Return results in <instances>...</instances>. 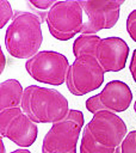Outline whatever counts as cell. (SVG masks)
I'll list each match as a JSON object with an SVG mask.
<instances>
[{"label":"cell","instance_id":"44dd1931","mask_svg":"<svg viewBox=\"0 0 136 153\" xmlns=\"http://www.w3.org/2000/svg\"><path fill=\"white\" fill-rule=\"evenodd\" d=\"M4 68H5V55L2 54V51H1V73H2V71H4Z\"/></svg>","mask_w":136,"mask_h":153},{"label":"cell","instance_id":"5b68a950","mask_svg":"<svg viewBox=\"0 0 136 153\" xmlns=\"http://www.w3.org/2000/svg\"><path fill=\"white\" fill-rule=\"evenodd\" d=\"M69 66L68 59L54 50H42L25 62V69L32 79L52 86L66 82Z\"/></svg>","mask_w":136,"mask_h":153},{"label":"cell","instance_id":"ba28073f","mask_svg":"<svg viewBox=\"0 0 136 153\" xmlns=\"http://www.w3.org/2000/svg\"><path fill=\"white\" fill-rule=\"evenodd\" d=\"M0 134L19 147H30L37 139L38 129L21 108L0 111Z\"/></svg>","mask_w":136,"mask_h":153},{"label":"cell","instance_id":"4fadbf2b","mask_svg":"<svg viewBox=\"0 0 136 153\" xmlns=\"http://www.w3.org/2000/svg\"><path fill=\"white\" fill-rule=\"evenodd\" d=\"M101 38L98 35H80L73 43V54L75 57L91 55L95 56L97 48Z\"/></svg>","mask_w":136,"mask_h":153},{"label":"cell","instance_id":"5bb4252c","mask_svg":"<svg viewBox=\"0 0 136 153\" xmlns=\"http://www.w3.org/2000/svg\"><path fill=\"white\" fill-rule=\"evenodd\" d=\"M80 153H115L113 149L105 148L97 143L88 130L84 127L82 134H81V141H80Z\"/></svg>","mask_w":136,"mask_h":153},{"label":"cell","instance_id":"7a4b0ae2","mask_svg":"<svg viewBox=\"0 0 136 153\" xmlns=\"http://www.w3.org/2000/svg\"><path fill=\"white\" fill-rule=\"evenodd\" d=\"M20 108L35 123H57L70 111L68 100L61 92L37 85L24 88Z\"/></svg>","mask_w":136,"mask_h":153},{"label":"cell","instance_id":"ac0fdd59","mask_svg":"<svg viewBox=\"0 0 136 153\" xmlns=\"http://www.w3.org/2000/svg\"><path fill=\"white\" fill-rule=\"evenodd\" d=\"M29 4L36 10L48 11L56 4V1L54 0H29Z\"/></svg>","mask_w":136,"mask_h":153},{"label":"cell","instance_id":"52a82bcc","mask_svg":"<svg viewBox=\"0 0 136 153\" xmlns=\"http://www.w3.org/2000/svg\"><path fill=\"white\" fill-rule=\"evenodd\" d=\"M85 128L97 143L113 151H116L128 134L125 122L118 115L110 111L94 114Z\"/></svg>","mask_w":136,"mask_h":153},{"label":"cell","instance_id":"3957f363","mask_svg":"<svg viewBox=\"0 0 136 153\" xmlns=\"http://www.w3.org/2000/svg\"><path fill=\"white\" fill-rule=\"evenodd\" d=\"M85 124L80 110H70L66 118L54 123L42 141V153H76V143Z\"/></svg>","mask_w":136,"mask_h":153},{"label":"cell","instance_id":"9a60e30c","mask_svg":"<svg viewBox=\"0 0 136 153\" xmlns=\"http://www.w3.org/2000/svg\"><path fill=\"white\" fill-rule=\"evenodd\" d=\"M115 153H136V130H131L126 134Z\"/></svg>","mask_w":136,"mask_h":153},{"label":"cell","instance_id":"8fae6325","mask_svg":"<svg viewBox=\"0 0 136 153\" xmlns=\"http://www.w3.org/2000/svg\"><path fill=\"white\" fill-rule=\"evenodd\" d=\"M129 55V47L120 37L101 38L97 51L95 59L104 69V72H119L125 67Z\"/></svg>","mask_w":136,"mask_h":153},{"label":"cell","instance_id":"e0dca14e","mask_svg":"<svg viewBox=\"0 0 136 153\" xmlns=\"http://www.w3.org/2000/svg\"><path fill=\"white\" fill-rule=\"evenodd\" d=\"M126 31L130 36V38L136 43V10L131 11L126 18Z\"/></svg>","mask_w":136,"mask_h":153},{"label":"cell","instance_id":"7402d4cb","mask_svg":"<svg viewBox=\"0 0 136 153\" xmlns=\"http://www.w3.org/2000/svg\"><path fill=\"white\" fill-rule=\"evenodd\" d=\"M134 110H135V112H136V100H135V103H134Z\"/></svg>","mask_w":136,"mask_h":153},{"label":"cell","instance_id":"6da1fadb","mask_svg":"<svg viewBox=\"0 0 136 153\" xmlns=\"http://www.w3.org/2000/svg\"><path fill=\"white\" fill-rule=\"evenodd\" d=\"M41 16L17 11L5 32V47L16 59H31L38 54L43 42Z\"/></svg>","mask_w":136,"mask_h":153},{"label":"cell","instance_id":"8992f818","mask_svg":"<svg viewBox=\"0 0 136 153\" xmlns=\"http://www.w3.org/2000/svg\"><path fill=\"white\" fill-rule=\"evenodd\" d=\"M105 72L94 56L85 55L76 57L69 66L66 78L68 91L74 96H84L104 82Z\"/></svg>","mask_w":136,"mask_h":153},{"label":"cell","instance_id":"ffe728a7","mask_svg":"<svg viewBox=\"0 0 136 153\" xmlns=\"http://www.w3.org/2000/svg\"><path fill=\"white\" fill-rule=\"evenodd\" d=\"M11 153H31L29 149H25V148H19V149H16V151H12Z\"/></svg>","mask_w":136,"mask_h":153},{"label":"cell","instance_id":"7c38bea8","mask_svg":"<svg viewBox=\"0 0 136 153\" xmlns=\"http://www.w3.org/2000/svg\"><path fill=\"white\" fill-rule=\"evenodd\" d=\"M24 88L17 79H7L0 84V111L20 108Z\"/></svg>","mask_w":136,"mask_h":153},{"label":"cell","instance_id":"277c9868","mask_svg":"<svg viewBox=\"0 0 136 153\" xmlns=\"http://www.w3.org/2000/svg\"><path fill=\"white\" fill-rule=\"evenodd\" d=\"M84 10L80 1H56L48 11L45 23L50 35L58 41H68L81 32Z\"/></svg>","mask_w":136,"mask_h":153},{"label":"cell","instance_id":"30bf717a","mask_svg":"<svg viewBox=\"0 0 136 153\" xmlns=\"http://www.w3.org/2000/svg\"><path fill=\"white\" fill-rule=\"evenodd\" d=\"M123 2V0L80 1L84 12L87 16L81 30V35H95L104 29L113 27L119 19V10Z\"/></svg>","mask_w":136,"mask_h":153},{"label":"cell","instance_id":"9c48e42d","mask_svg":"<svg viewBox=\"0 0 136 153\" xmlns=\"http://www.w3.org/2000/svg\"><path fill=\"white\" fill-rule=\"evenodd\" d=\"M132 102V92L130 87L120 80L109 81L104 88L95 96L89 97L85 105L86 109L93 115L99 111L123 112Z\"/></svg>","mask_w":136,"mask_h":153},{"label":"cell","instance_id":"2e32d148","mask_svg":"<svg viewBox=\"0 0 136 153\" xmlns=\"http://www.w3.org/2000/svg\"><path fill=\"white\" fill-rule=\"evenodd\" d=\"M13 17L14 13L11 4L6 0H0V27H5V25L10 22V19L12 20Z\"/></svg>","mask_w":136,"mask_h":153},{"label":"cell","instance_id":"d6986e66","mask_svg":"<svg viewBox=\"0 0 136 153\" xmlns=\"http://www.w3.org/2000/svg\"><path fill=\"white\" fill-rule=\"evenodd\" d=\"M129 69H130V73L132 75L134 81L136 82V49L132 53V57H131V61H130V65H129Z\"/></svg>","mask_w":136,"mask_h":153}]
</instances>
